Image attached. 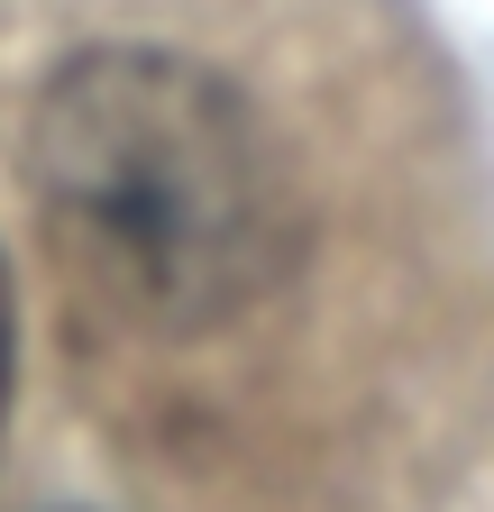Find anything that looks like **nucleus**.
I'll use <instances>...</instances> for the list:
<instances>
[{
    "label": "nucleus",
    "mask_w": 494,
    "mask_h": 512,
    "mask_svg": "<svg viewBox=\"0 0 494 512\" xmlns=\"http://www.w3.org/2000/svg\"><path fill=\"white\" fill-rule=\"evenodd\" d=\"M0 394H10V275H0Z\"/></svg>",
    "instance_id": "obj_2"
},
{
    "label": "nucleus",
    "mask_w": 494,
    "mask_h": 512,
    "mask_svg": "<svg viewBox=\"0 0 494 512\" xmlns=\"http://www.w3.org/2000/svg\"><path fill=\"white\" fill-rule=\"evenodd\" d=\"M28 174L65 266L156 330L247 311L293 256V192L257 110L165 46L74 55L37 101Z\"/></svg>",
    "instance_id": "obj_1"
}]
</instances>
